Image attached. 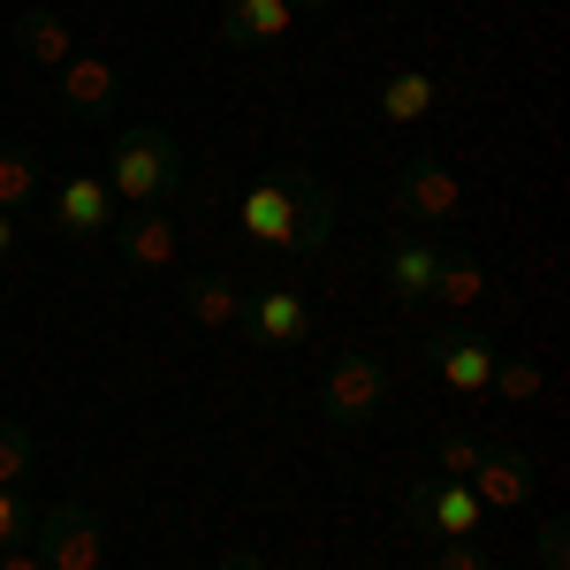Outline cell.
Segmentation results:
<instances>
[{
  "mask_svg": "<svg viewBox=\"0 0 570 570\" xmlns=\"http://www.w3.org/2000/svg\"><path fill=\"white\" fill-rule=\"evenodd\" d=\"M236 228L259 252H289V259H320L335 236V198L312 168H252L236 190Z\"/></svg>",
  "mask_w": 570,
  "mask_h": 570,
  "instance_id": "1",
  "label": "cell"
},
{
  "mask_svg": "<svg viewBox=\"0 0 570 570\" xmlns=\"http://www.w3.org/2000/svg\"><path fill=\"white\" fill-rule=\"evenodd\" d=\"M107 190H115V206H168V198L183 190V145H176V130H160V122H130V130L115 137Z\"/></svg>",
  "mask_w": 570,
  "mask_h": 570,
  "instance_id": "2",
  "label": "cell"
},
{
  "mask_svg": "<svg viewBox=\"0 0 570 570\" xmlns=\"http://www.w3.org/2000/svg\"><path fill=\"white\" fill-rule=\"evenodd\" d=\"M389 395H395L389 357L343 351L327 365V381H320V411H327V426H373V419L389 411Z\"/></svg>",
  "mask_w": 570,
  "mask_h": 570,
  "instance_id": "3",
  "label": "cell"
},
{
  "mask_svg": "<svg viewBox=\"0 0 570 570\" xmlns=\"http://www.w3.org/2000/svg\"><path fill=\"white\" fill-rule=\"evenodd\" d=\"M31 548H39L46 570H99L107 563V525L85 502H53L39 518V532H31Z\"/></svg>",
  "mask_w": 570,
  "mask_h": 570,
  "instance_id": "4",
  "label": "cell"
},
{
  "mask_svg": "<svg viewBox=\"0 0 570 570\" xmlns=\"http://www.w3.org/2000/svg\"><path fill=\"white\" fill-rule=\"evenodd\" d=\"M395 214L411 220V228H449V220L464 214V183L449 176L434 153H419V160H403V176H395Z\"/></svg>",
  "mask_w": 570,
  "mask_h": 570,
  "instance_id": "5",
  "label": "cell"
},
{
  "mask_svg": "<svg viewBox=\"0 0 570 570\" xmlns=\"http://www.w3.org/2000/svg\"><path fill=\"white\" fill-rule=\"evenodd\" d=\"M403 518L426 525L434 540H472V532L487 525V502L464 480H419L411 494H403Z\"/></svg>",
  "mask_w": 570,
  "mask_h": 570,
  "instance_id": "6",
  "label": "cell"
},
{
  "mask_svg": "<svg viewBox=\"0 0 570 570\" xmlns=\"http://www.w3.org/2000/svg\"><path fill=\"white\" fill-rule=\"evenodd\" d=\"M494 357H502V351L487 343L480 327H464V320L426 335V365H434V373H441V381H449L456 395H487V373H494Z\"/></svg>",
  "mask_w": 570,
  "mask_h": 570,
  "instance_id": "7",
  "label": "cell"
},
{
  "mask_svg": "<svg viewBox=\"0 0 570 570\" xmlns=\"http://www.w3.org/2000/svg\"><path fill=\"white\" fill-rule=\"evenodd\" d=\"M46 206H53V228H61L69 244H91V236H107V228H115V190H107V176H91V168L61 176Z\"/></svg>",
  "mask_w": 570,
  "mask_h": 570,
  "instance_id": "8",
  "label": "cell"
},
{
  "mask_svg": "<svg viewBox=\"0 0 570 570\" xmlns=\"http://www.w3.org/2000/svg\"><path fill=\"white\" fill-rule=\"evenodd\" d=\"M434 266H441L434 236H403V228H395L389 252H381V282H389V297L403 312H419V305H434Z\"/></svg>",
  "mask_w": 570,
  "mask_h": 570,
  "instance_id": "9",
  "label": "cell"
},
{
  "mask_svg": "<svg viewBox=\"0 0 570 570\" xmlns=\"http://www.w3.org/2000/svg\"><path fill=\"white\" fill-rule=\"evenodd\" d=\"M53 77H61V107H69V122H107L115 99H122V77H115L107 53H69Z\"/></svg>",
  "mask_w": 570,
  "mask_h": 570,
  "instance_id": "10",
  "label": "cell"
},
{
  "mask_svg": "<svg viewBox=\"0 0 570 570\" xmlns=\"http://www.w3.org/2000/svg\"><path fill=\"white\" fill-rule=\"evenodd\" d=\"M244 335H252L259 351H297V343L312 335L305 289H252V305H244Z\"/></svg>",
  "mask_w": 570,
  "mask_h": 570,
  "instance_id": "11",
  "label": "cell"
},
{
  "mask_svg": "<svg viewBox=\"0 0 570 570\" xmlns=\"http://www.w3.org/2000/svg\"><path fill=\"white\" fill-rule=\"evenodd\" d=\"M472 494H480L487 510H525V494L540 487V472H532L525 449H480V464H472Z\"/></svg>",
  "mask_w": 570,
  "mask_h": 570,
  "instance_id": "12",
  "label": "cell"
},
{
  "mask_svg": "<svg viewBox=\"0 0 570 570\" xmlns=\"http://www.w3.org/2000/svg\"><path fill=\"white\" fill-rule=\"evenodd\" d=\"M244 305H252V289H244L228 266H206V274H190V282H183V312H190L198 327H214V335L244 327Z\"/></svg>",
  "mask_w": 570,
  "mask_h": 570,
  "instance_id": "13",
  "label": "cell"
},
{
  "mask_svg": "<svg viewBox=\"0 0 570 570\" xmlns=\"http://www.w3.org/2000/svg\"><path fill=\"white\" fill-rule=\"evenodd\" d=\"M107 236L122 244V259H130L137 274H168V266H176V220H168V206H137V214L115 220Z\"/></svg>",
  "mask_w": 570,
  "mask_h": 570,
  "instance_id": "14",
  "label": "cell"
},
{
  "mask_svg": "<svg viewBox=\"0 0 570 570\" xmlns=\"http://www.w3.org/2000/svg\"><path fill=\"white\" fill-rule=\"evenodd\" d=\"M297 8H320V0H228L220 8V46H266L297 23Z\"/></svg>",
  "mask_w": 570,
  "mask_h": 570,
  "instance_id": "15",
  "label": "cell"
},
{
  "mask_svg": "<svg viewBox=\"0 0 570 570\" xmlns=\"http://www.w3.org/2000/svg\"><path fill=\"white\" fill-rule=\"evenodd\" d=\"M434 99H441V85L426 77V69H395L373 107H381V122H389V130H419V122L434 115Z\"/></svg>",
  "mask_w": 570,
  "mask_h": 570,
  "instance_id": "16",
  "label": "cell"
},
{
  "mask_svg": "<svg viewBox=\"0 0 570 570\" xmlns=\"http://www.w3.org/2000/svg\"><path fill=\"white\" fill-rule=\"evenodd\" d=\"M16 53H23L31 69H61V61L77 53V39H69V23H61L53 8H23V16H16Z\"/></svg>",
  "mask_w": 570,
  "mask_h": 570,
  "instance_id": "17",
  "label": "cell"
},
{
  "mask_svg": "<svg viewBox=\"0 0 570 570\" xmlns=\"http://www.w3.org/2000/svg\"><path fill=\"white\" fill-rule=\"evenodd\" d=\"M434 305H449L456 320H464V312H480L487 305V266L464 259V252H441V266H434Z\"/></svg>",
  "mask_w": 570,
  "mask_h": 570,
  "instance_id": "18",
  "label": "cell"
},
{
  "mask_svg": "<svg viewBox=\"0 0 570 570\" xmlns=\"http://www.w3.org/2000/svg\"><path fill=\"white\" fill-rule=\"evenodd\" d=\"M23 206H39V160L23 145H8L0 153V214H23Z\"/></svg>",
  "mask_w": 570,
  "mask_h": 570,
  "instance_id": "19",
  "label": "cell"
},
{
  "mask_svg": "<svg viewBox=\"0 0 570 570\" xmlns=\"http://www.w3.org/2000/svg\"><path fill=\"white\" fill-rule=\"evenodd\" d=\"M39 472V434L23 419H0V487H23Z\"/></svg>",
  "mask_w": 570,
  "mask_h": 570,
  "instance_id": "20",
  "label": "cell"
},
{
  "mask_svg": "<svg viewBox=\"0 0 570 570\" xmlns=\"http://www.w3.org/2000/svg\"><path fill=\"white\" fill-rule=\"evenodd\" d=\"M487 395H502V403H518V411H525L532 395H540V365H532V357H494Z\"/></svg>",
  "mask_w": 570,
  "mask_h": 570,
  "instance_id": "21",
  "label": "cell"
},
{
  "mask_svg": "<svg viewBox=\"0 0 570 570\" xmlns=\"http://www.w3.org/2000/svg\"><path fill=\"white\" fill-rule=\"evenodd\" d=\"M480 449H487V441H472V434H441L434 441V472H441V480H472Z\"/></svg>",
  "mask_w": 570,
  "mask_h": 570,
  "instance_id": "22",
  "label": "cell"
},
{
  "mask_svg": "<svg viewBox=\"0 0 570 570\" xmlns=\"http://www.w3.org/2000/svg\"><path fill=\"white\" fill-rule=\"evenodd\" d=\"M31 532H39V510H31L16 487H0V548H23Z\"/></svg>",
  "mask_w": 570,
  "mask_h": 570,
  "instance_id": "23",
  "label": "cell"
},
{
  "mask_svg": "<svg viewBox=\"0 0 570 570\" xmlns=\"http://www.w3.org/2000/svg\"><path fill=\"white\" fill-rule=\"evenodd\" d=\"M532 563H540V570H570V525H563V518H548V525H540Z\"/></svg>",
  "mask_w": 570,
  "mask_h": 570,
  "instance_id": "24",
  "label": "cell"
},
{
  "mask_svg": "<svg viewBox=\"0 0 570 570\" xmlns=\"http://www.w3.org/2000/svg\"><path fill=\"white\" fill-rule=\"evenodd\" d=\"M434 570H494V563H487L472 540H441V548H434Z\"/></svg>",
  "mask_w": 570,
  "mask_h": 570,
  "instance_id": "25",
  "label": "cell"
},
{
  "mask_svg": "<svg viewBox=\"0 0 570 570\" xmlns=\"http://www.w3.org/2000/svg\"><path fill=\"white\" fill-rule=\"evenodd\" d=\"M0 570H46V563H39V548L23 540V548H0Z\"/></svg>",
  "mask_w": 570,
  "mask_h": 570,
  "instance_id": "26",
  "label": "cell"
},
{
  "mask_svg": "<svg viewBox=\"0 0 570 570\" xmlns=\"http://www.w3.org/2000/svg\"><path fill=\"white\" fill-rule=\"evenodd\" d=\"M220 570H259V556H252V548H228V556H220Z\"/></svg>",
  "mask_w": 570,
  "mask_h": 570,
  "instance_id": "27",
  "label": "cell"
},
{
  "mask_svg": "<svg viewBox=\"0 0 570 570\" xmlns=\"http://www.w3.org/2000/svg\"><path fill=\"white\" fill-rule=\"evenodd\" d=\"M8 244H16V214H0V259H8Z\"/></svg>",
  "mask_w": 570,
  "mask_h": 570,
  "instance_id": "28",
  "label": "cell"
}]
</instances>
